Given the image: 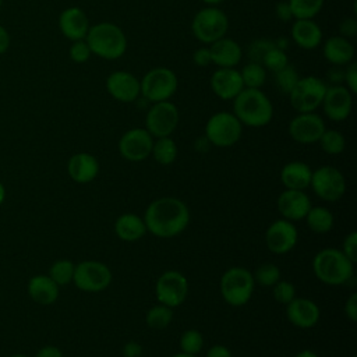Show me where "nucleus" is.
<instances>
[{"label":"nucleus","mask_w":357,"mask_h":357,"mask_svg":"<svg viewBox=\"0 0 357 357\" xmlns=\"http://www.w3.org/2000/svg\"><path fill=\"white\" fill-rule=\"evenodd\" d=\"M146 231L160 238H170L190 223L188 206L176 197H162L152 201L144 213Z\"/></svg>","instance_id":"nucleus-1"},{"label":"nucleus","mask_w":357,"mask_h":357,"mask_svg":"<svg viewBox=\"0 0 357 357\" xmlns=\"http://www.w3.org/2000/svg\"><path fill=\"white\" fill-rule=\"evenodd\" d=\"M233 114L243 126L258 128L271 123L273 106L261 89L244 88L233 99Z\"/></svg>","instance_id":"nucleus-2"},{"label":"nucleus","mask_w":357,"mask_h":357,"mask_svg":"<svg viewBox=\"0 0 357 357\" xmlns=\"http://www.w3.org/2000/svg\"><path fill=\"white\" fill-rule=\"evenodd\" d=\"M92 54L105 60H117L127 50V38L124 31L113 22H99L91 25L85 36Z\"/></svg>","instance_id":"nucleus-3"},{"label":"nucleus","mask_w":357,"mask_h":357,"mask_svg":"<svg viewBox=\"0 0 357 357\" xmlns=\"http://www.w3.org/2000/svg\"><path fill=\"white\" fill-rule=\"evenodd\" d=\"M354 264L337 248H324L312 259V271L318 280L328 286H340L353 276Z\"/></svg>","instance_id":"nucleus-4"},{"label":"nucleus","mask_w":357,"mask_h":357,"mask_svg":"<svg viewBox=\"0 0 357 357\" xmlns=\"http://www.w3.org/2000/svg\"><path fill=\"white\" fill-rule=\"evenodd\" d=\"M255 282L252 273L241 266H233L227 269L219 283L220 294L223 300L231 307H241L247 304L254 293Z\"/></svg>","instance_id":"nucleus-5"},{"label":"nucleus","mask_w":357,"mask_h":357,"mask_svg":"<svg viewBox=\"0 0 357 357\" xmlns=\"http://www.w3.org/2000/svg\"><path fill=\"white\" fill-rule=\"evenodd\" d=\"M177 86V75L167 67H155L139 79L141 95L151 103L169 100L176 93Z\"/></svg>","instance_id":"nucleus-6"},{"label":"nucleus","mask_w":357,"mask_h":357,"mask_svg":"<svg viewBox=\"0 0 357 357\" xmlns=\"http://www.w3.org/2000/svg\"><path fill=\"white\" fill-rule=\"evenodd\" d=\"M191 29L199 42L211 45L215 40L226 36L229 29V18L216 6H208L194 15Z\"/></svg>","instance_id":"nucleus-7"},{"label":"nucleus","mask_w":357,"mask_h":357,"mask_svg":"<svg viewBox=\"0 0 357 357\" xmlns=\"http://www.w3.org/2000/svg\"><path fill=\"white\" fill-rule=\"evenodd\" d=\"M243 132V124L230 112L212 114L205 124V138L211 145L227 148L234 145Z\"/></svg>","instance_id":"nucleus-8"},{"label":"nucleus","mask_w":357,"mask_h":357,"mask_svg":"<svg viewBox=\"0 0 357 357\" xmlns=\"http://www.w3.org/2000/svg\"><path fill=\"white\" fill-rule=\"evenodd\" d=\"M326 84L314 75L303 77L290 91V105L298 113H308L318 109L322 103Z\"/></svg>","instance_id":"nucleus-9"},{"label":"nucleus","mask_w":357,"mask_h":357,"mask_svg":"<svg viewBox=\"0 0 357 357\" xmlns=\"http://www.w3.org/2000/svg\"><path fill=\"white\" fill-rule=\"evenodd\" d=\"M112 278V271L106 264L100 261H82L75 265L73 282L82 291L98 293L109 287Z\"/></svg>","instance_id":"nucleus-10"},{"label":"nucleus","mask_w":357,"mask_h":357,"mask_svg":"<svg viewBox=\"0 0 357 357\" xmlns=\"http://www.w3.org/2000/svg\"><path fill=\"white\" fill-rule=\"evenodd\" d=\"M180 120L178 109L170 100L152 103L145 116V130L153 137H170Z\"/></svg>","instance_id":"nucleus-11"},{"label":"nucleus","mask_w":357,"mask_h":357,"mask_svg":"<svg viewBox=\"0 0 357 357\" xmlns=\"http://www.w3.org/2000/svg\"><path fill=\"white\" fill-rule=\"evenodd\" d=\"M310 185L321 199L328 202L340 199L346 192V178L333 166H321L314 170Z\"/></svg>","instance_id":"nucleus-12"},{"label":"nucleus","mask_w":357,"mask_h":357,"mask_svg":"<svg viewBox=\"0 0 357 357\" xmlns=\"http://www.w3.org/2000/svg\"><path fill=\"white\" fill-rule=\"evenodd\" d=\"M155 293L160 304L176 308L181 305L188 296L187 278L178 271H166L158 278Z\"/></svg>","instance_id":"nucleus-13"},{"label":"nucleus","mask_w":357,"mask_h":357,"mask_svg":"<svg viewBox=\"0 0 357 357\" xmlns=\"http://www.w3.org/2000/svg\"><path fill=\"white\" fill-rule=\"evenodd\" d=\"M153 137L145 128H131L119 139L120 155L130 162H141L151 155Z\"/></svg>","instance_id":"nucleus-14"},{"label":"nucleus","mask_w":357,"mask_h":357,"mask_svg":"<svg viewBox=\"0 0 357 357\" xmlns=\"http://www.w3.org/2000/svg\"><path fill=\"white\" fill-rule=\"evenodd\" d=\"M321 105L329 120L343 121L351 113L353 93L344 85L333 84L331 86H326Z\"/></svg>","instance_id":"nucleus-15"},{"label":"nucleus","mask_w":357,"mask_h":357,"mask_svg":"<svg viewBox=\"0 0 357 357\" xmlns=\"http://www.w3.org/2000/svg\"><path fill=\"white\" fill-rule=\"evenodd\" d=\"M326 130L324 119L314 113H298L289 123L290 137L300 144H314L318 142L322 132Z\"/></svg>","instance_id":"nucleus-16"},{"label":"nucleus","mask_w":357,"mask_h":357,"mask_svg":"<svg viewBox=\"0 0 357 357\" xmlns=\"http://www.w3.org/2000/svg\"><path fill=\"white\" fill-rule=\"evenodd\" d=\"M298 233L293 222L286 219H278L266 229L265 244L273 254H287L297 243Z\"/></svg>","instance_id":"nucleus-17"},{"label":"nucleus","mask_w":357,"mask_h":357,"mask_svg":"<svg viewBox=\"0 0 357 357\" xmlns=\"http://www.w3.org/2000/svg\"><path fill=\"white\" fill-rule=\"evenodd\" d=\"M106 91L116 100L131 103L141 95L139 79L128 71H113L106 78Z\"/></svg>","instance_id":"nucleus-18"},{"label":"nucleus","mask_w":357,"mask_h":357,"mask_svg":"<svg viewBox=\"0 0 357 357\" xmlns=\"http://www.w3.org/2000/svg\"><path fill=\"white\" fill-rule=\"evenodd\" d=\"M211 89L218 98L233 100L244 89L240 71L234 67H219L211 77Z\"/></svg>","instance_id":"nucleus-19"},{"label":"nucleus","mask_w":357,"mask_h":357,"mask_svg":"<svg viewBox=\"0 0 357 357\" xmlns=\"http://www.w3.org/2000/svg\"><path fill=\"white\" fill-rule=\"evenodd\" d=\"M278 211L283 216V219L296 222L305 218L310 211L311 201L304 190H289L286 188L276 201Z\"/></svg>","instance_id":"nucleus-20"},{"label":"nucleus","mask_w":357,"mask_h":357,"mask_svg":"<svg viewBox=\"0 0 357 357\" xmlns=\"http://www.w3.org/2000/svg\"><path fill=\"white\" fill-rule=\"evenodd\" d=\"M286 317L294 326L308 329L318 324L321 312L319 307L312 300L305 297H294L286 304Z\"/></svg>","instance_id":"nucleus-21"},{"label":"nucleus","mask_w":357,"mask_h":357,"mask_svg":"<svg viewBox=\"0 0 357 357\" xmlns=\"http://www.w3.org/2000/svg\"><path fill=\"white\" fill-rule=\"evenodd\" d=\"M89 26V20L85 11L79 7H67L60 13L59 28L71 42L85 39Z\"/></svg>","instance_id":"nucleus-22"},{"label":"nucleus","mask_w":357,"mask_h":357,"mask_svg":"<svg viewBox=\"0 0 357 357\" xmlns=\"http://www.w3.org/2000/svg\"><path fill=\"white\" fill-rule=\"evenodd\" d=\"M67 173L78 184L91 183L99 173V162L88 152L74 153L67 162Z\"/></svg>","instance_id":"nucleus-23"},{"label":"nucleus","mask_w":357,"mask_h":357,"mask_svg":"<svg viewBox=\"0 0 357 357\" xmlns=\"http://www.w3.org/2000/svg\"><path fill=\"white\" fill-rule=\"evenodd\" d=\"M211 60L218 67H236L243 57L241 46L231 38H220L209 45Z\"/></svg>","instance_id":"nucleus-24"},{"label":"nucleus","mask_w":357,"mask_h":357,"mask_svg":"<svg viewBox=\"0 0 357 357\" xmlns=\"http://www.w3.org/2000/svg\"><path fill=\"white\" fill-rule=\"evenodd\" d=\"M293 42L305 50L315 49L322 42V31L314 20H296L291 25Z\"/></svg>","instance_id":"nucleus-25"},{"label":"nucleus","mask_w":357,"mask_h":357,"mask_svg":"<svg viewBox=\"0 0 357 357\" xmlns=\"http://www.w3.org/2000/svg\"><path fill=\"white\" fill-rule=\"evenodd\" d=\"M28 296L40 305H50L59 298L60 287L49 275H35L28 282Z\"/></svg>","instance_id":"nucleus-26"},{"label":"nucleus","mask_w":357,"mask_h":357,"mask_svg":"<svg viewBox=\"0 0 357 357\" xmlns=\"http://www.w3.org/2000/svg\"><path fill=\"white\" fill-rule=\"evenodd\" d=\"M312 170L311 167L300 160L286 163L280 172V180L289 190H305L310 187Z\"/></svg>","instance_id":"nucleus-27"},{"label":"nucleus","mask_w":357,"mask_h":357,"mask_svg":"<svg viewBox=\"0 0 357 357\" xmlns=\"http://www.w3.org/2000/svg\"><path fill=\"white\" fill-rule=\"evenodd\" d=\"M324 56L333 66H346L353 61L354 46L349 39L335 35L325 40Z\"/></svg>","instance_id":"nucleus-28"},{"label":"nucleus","mask_w":357,"mask_h":357,"mask_svg":"<svg viewBox=\"0 0 357 357\" xmlns=\"http://www.w3.org/2000/svg\"><path fill=\"white\" fill-rule=\"evenodd\" d=\"M116 236L127 243L138 241L146 233L144 219L135 213H123L114 222Z\"/></svg>","instance_id":"nucleus-29"},{"label":"nucleus","mask_w":357,"mask_h":357,"mask_svg":"<svg viewBox=\"0 0 357 357\" xmlns=\"http://www.w3.org/2000/svg\"><path fill=\"white\" fill-rule=\"evenodd\" d=\"M304 219L307 220V226L310 227V230L318 234L331 231L335 222L332 212L324 206H311Z\"/></svg>","instance_id":"nucleus-30"},{"label":"nucleus","mask_w":357,"mask_h":357,"mask_svg":"<svg viewBox=\"0 0 357 357\" xmlns=\"http://www.w3.org/2000/svg\"><path fill=\"white\" fill-rule=\"evenodd\" d=\"M177 145L170 137H160L153 139L151 155L159 165H172L177 158Z\"/></svg>","instance_id":"nucleus-31"},{"label":"nucleus","mask_w":357,"mask_h":357,"mask_svg":"<svg viewBox=\"0 0 357 357\" xmlns=\"http://www.w3.org/2000/svg\"><path fill=\"white\" fill-rule=\"evenodd\" d=\"M173 308L163 305V304H156L151 307L145 315V322L151 329L155 331H162L167 328L173 319Z\"/></svg>","instance_id":"nucleus-32"},{"label":"nucleus","mask_w":357,"mask_h":357,"mask_svg":"<svg viewBox=\"0 0 357 357\" xmlns=\"http://www.w3.org/2000/svg\"><path fill=\"white\" fill-rule=\"evenodd\" d=\"M294 20H314L322 10L324 0H287Z\"/></svg>","instance_id":"nucleus-33"},{"label":"nucleus","mask_w":357,"mask_h":357,"mask_svg":"<svg viewBox=\"0 0 357 357\" xmlns=\"http://www.w3.org/2000/svg\"><path fill=\"white\" fill-rule=\"evenodd\" d=\"M244 88L259 89L266 81V70L261 63L251 61L245 64L240 71Z\"/></svg>","instance_id":"nucleus-34"},{"label":"nucleus","mask_w":357,"mask_h":357,"mask_svg":"<svg viewBox=\"0 0 357 357\" xmlns=\"http://www.w3.org/2000/svg\"><path fill=\"white\" fill-rule=\"evenodd\" d=\"M74 269H75V265L73 264V261H70V259H57L52 264V266L49 269V276L52 278V280L59 287L66 286L70 282H73Z\"/></svg>","instance_id":"nucleus-35"},{"label":"nucleus","mask_w":357,"mask_h":357,"mask_svg":"<svg viewBox=\"0 0 357 357\" xmlns=\"http://www.w3.org/2000/svg\"><path fill=\"white\" fill-rule=\"evenodd\" d=\"M318 142L322 151L329 155H339L344 151L346 146V139L337 130H325Z\"/></svg>","instance_id":"nucleus-36"},{"label":"nucleus","mask_w":357,"mask_h":357,"mask_svg":"<svg viewBox=\"0 0 357 357\" xmlns=\"http://www.w3.org/2000/svg\"><path fill=\"white\" fill-rule=\"evenodd\" d=\"M254 282L262 287H272L278 280H280V269L275 264L265 262L261 264L252 273Z\"/></svg>","instance_id":"nucleus-37"},{"label":"nucleus","mask_w":357,"mask_h":357,"mask_svg":"<svg viewBox=\"0 0 357 357\" xmlns=\"http://www.w3.org/2000/svg\"><path fill=\"white\" fill-rule=\"evenodd\" d=\"M275 74V82L278 85V88H280L282 92L284 93H290V91L296 86V84L298 82V79L301 78L297 73V70L291 66L287 64L283 68H280L279 71L273 73Z\"/></svg>","instance_id":"nucleus-38"},{"label":"nucleus","mask_w":357,"mask_h":357,"mask_svg":"<svg viewBox=\"0 0 357 357\" xmlns=\"http://www.w3.org/2000/svg\"><path fill=\"white\" fill-rule=\"evenodd\" d=\"M261 64L265 67V70H269L272 73L279 71L280 68H283L284 66L289 64V59L287 54L283 49H279L276 45L273 47H271L262 57Z\"/></svg>","instance_id":"nucleus-39"},{"label":"nucleus","mask_w":357,"mask_h":357,"mask_svg":"<svg viewBox=\"0 0 357 357\" xmlns=\"http://www.w3.org/2000/svg\"><path fill=\"white\" fill-rule=\"evenodd\" d=\"M204 346V336L197 329H187L180 336V349L183 353L197 356Z\"/></svg>","instance_id":"nucleus-40"},{"label":"nucleus","mask_w":357,"mask_h":357,"mask_svg":"<svg viewBox=\"0 0 357 357\" xmlns=\"http://www.w3.org/2000/svg\"><path fill=\"white\" fill-rule=\"evenodd\" d=\"M272 291H273L275 300L284 305L296 297V287L293 283H290L287 280H278L272 286Z\"/></svg>","instance_id":"nucleus-41"},{"label":"nucleus","mask_w":357,"mask_h":357,"mask_svg":"<svg viewBox=\"0 0 357 357\" xmlns=\"http://www.w3.org/2000/svg\"><path fill=\"white\" fill-rule=\"evenodd\" d=\"M68 54L74 63H85L89 60L92 53H91L89 46L86 45L85 39H79V40H74L71 43V46L68 49Z\"/></svg>","instance_id":"nucleus-42"},{"label":"nucleus","mask_w":357,"mask_h":357,"mask_svg":"<svg viewBox=\"0 0 357 357\" xmlns=\"http://www.w3.org/2000/svg\"><path fill=\"white\" fill-rule=\"evenodd\" d=\"M275 46V42H271V40H266V39H258L255 42L251 43L250 46V57H251V61H257V63H261L264 54Z\"/></svg>","instance_id":"nucleus-43"},{"label":"nucleus","mask_w":357,"mask_h":357,"mask_svg":"<svg viewBox=\"0 0 357 357\" xmlns=\"http://www.w3.org/2000/svg\"><path fill=\"white\" fill-rule=\"evenodd\" d=\"M342 252L353 262H357V233L351 231L344 237Z\"/></svg>","instance_id":"nucleus-44"},{"label":"nucleus","mask_w":357,"mask_h":357,"mask_svg":"<svg viewBox=\"0 0 357 357\" xmlns=\"http://www.w3.org/2000/svg\"><path fill=\"white\" fill-rule=\"evenodd\" d=\"M346 66L347 67L343 71V79L346 81V88L351 93H356L357 92V63L356 61H350Z\"/></svg>","instance_id":"nucleus-45"},{"label":"nucleus","mask_w":357,"mask_h":357,"mask_svg":"<svg viewBox=\"0 0 357 357\" xmlns=\"http://www.w3.org/2000/svg\"><path fill=\"white\" fill-rule=\"evenodd\" d=\"M192 61L195 66L198 67H206L212 63L211 60V52H209V47H198L194 54H192Z\"/></svg>","instance_id":"nucleus-46"},{"label":"nucleus","mask_w":357,"mask_h":357,"mask_svg":"<svg viewBox=\"0 0 357 357\" xmlns=\"http://www.w3.org/2000/svg\"><path fill=\"white\" fill-rule=\"evenodd\" d=\"M340 36L349 39L357 33V22L354 18H344L339 25Z\"/></svg>","instance_id":"nucleus-47"},{"label":"nucleus","mask_w":357,"mask_h":357,"mask_svg":"<svg viewBox=\"0 0 357 357\" xmlns=\"http://www.w3.org/2000/svg\"><path fill=\"white\" fill-rule=\"evenodd\" d=\"M344 314L351 322L357 321V293H351L344 303Z\"/></svg>","instance_id":"nucleus-48"},{"label":"nucleus","mask_w":357,"mask_h":357,"mask_svg":"<svg viewBox=\"0 0 357 357\" xmlns=\"http://www.w3.org/2000/svg\"><path fill=\"white\" fill-rule=\"evenodd\" d=\"M121 353L124 357H141L142 346L135 340H130L123 346Z\"/></svg>","instance_id":"nucleus-49"},{"label":"nucleus","mask_w":357,"mask_h":357,"mask_svg":"<svg viewBox=\"0 0 357 357\" xmlns=\"http://www.w3.org/2000/svg\"><path fill=\"white\" fill-rule=\"evenodd\" d=\"M275 13H276V17L284 22H287L293 18V14H291V10H290V6L287 1L278 3L275 7Z\"/></svg>","instance_id":"nucleus-50"},{"label":"nucleus","mask_w":357,"mask_h":357,"mask_svg":"<svg viewBox=\"0 0 357 357\" xmlns=\"http://www.w3.org/2000/svg\"><path fill=\"white\" fill-rule=\"evenodd\" d=\"M206 357H233V354L226 346L215 344L206 351Z\"/></svg>","instance_id":"nucleus-51"},{"label":"nucleus","mask_w":357,"mask_h":357,"mask_svg":"<svg viewBox=\"0 0 357 357\" xmlns=\"http://www.w3.org/2000/svg\"><path fill=\"white\" fill-rule=\"evenodd\" d=\"M35 357H63V353H61V350L59 347L49 344V346L40 347L36 351Z\"/></svg>","instance_id":"nucleus-52"},{"label":"nucleus","mask_w":357,"mask_h":357,"mask_svg":"<svg viewBox=\"0 0 357 357\" xmlns=\"http://www.w3.org/2000/svg\"><path fill=\"white\" fill-rule=\"evenodd\" d=\"M10 43H11L10 33H8V31L0 24V54H4V53L8 50Z\"/></svg>","instance_id":"nucleus-53"},{"label":"nucleus","mask_w":357,"mask_h":357,"mask_svg":"<svg viewBox=\"0 0 357 357\" xmlns=\"http://www.w3.org/2000/svg\"><path fill=\"white\" fill-rule=\"evenodd\" d=\"M294 357H319V356L317 353H314L312 350H301Z\"/></svg>","instance_id":"nucleus-54"},{"label":"nucleus","mask_w":357,"mask_h":357,"mask_svg":"<svg viewBox=\"0 0 357 357\" xmlns=\"http://www.w3.org/2000/svg\"><path fill=\"white\" fill-rule=\"evenodd\" d=\"M4 199H6V188H4V185L0 183V205L3 204Z\"/></svg>","instance_id":"nucleus-55"},{"label":"nucleus","mask_w":357,"mask_h":357,"mask_svg":"<svg viewBox=\"0 0 357 357\" xmlns=\"http://www.w3.org/2000/svg\"><path fill=\"white\" fill-rule=\"evenodd\" d=\"M205 4H208V6H218V4H220L222 1H225V0H202Z\"/></svg>","instance_id":"nucleus-56"},{"label":"nucleus","mask_w":357,"mask_h":357,"mask_svg":"<svg viewBox=\"0 0 357 357\" xmlns=\"http://www.w3.org/2000/svg\"><path fill=\"white\" fill-rule=\"evenodd\" d=\"M172 357H197V356H192V354H187V353L180 351V353H177V354H173Z\"/></svg>","instance_id":"nucleus-57"},{"label":"nucleus","mask_w":357,"mask_h":357,"mask_svg":"<svg viewBox=\"0 0 357 357\" xmlns=\"http://www.w3.org/2000/svg\"><path fill=\"white\" fill-rule=\"evenodd\" d=\"M10 357H28V356H24V354H14V356H10Z\"/></svg>","instance_id":"nucleus-58"},{"label":"nucleus","mask_w":357,"mask_h":357,"mask_svg":"<svg viewBox=\"0 0 357 357\" xmlns=\"http://www.w3.org/2000/svg\"><path fill=\"white\" fill-rule=\"evenodd\" d=\"M1 6H3V0H0V10H1Z\"/></svg>","instance_id":"nucleus-59"},{"label":"nucleus","mask_w":357,"mask_h":357,"mask_svg":"<svg viewBox=\"0 0 357 357\" xmlns=\"http://www.w3.org/2000/svg\"><path fill=\"white\" fill-rule=\"evenodd\" d=\"M353 357H356V356H353Z\"/></svg>","instance_id":"nucleus-60"}]
</instances>
